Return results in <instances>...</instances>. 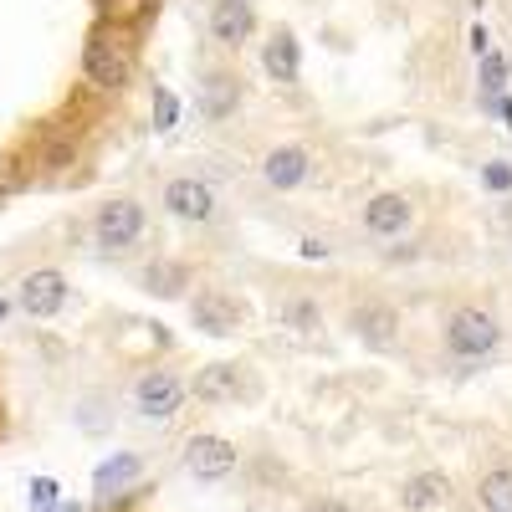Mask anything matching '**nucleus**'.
<instances>
[{
    "label": "nucleus",
    "mask_w": 512,
    "mask_h": 512,
    "mask_svg": "<svg viewBox=\"0 0 512 512\" xmlns=\"http://www.w3.org/2000/svg\"><path fill=\"white\" fill-rule=\"evenodd\" d=\"M497 344H502V328H497L492 313H482V308H456V313L446 318V349H451L456 359H487Z\"/></svg>",
    "instance_id": "obj_1"
},
{
    "label": "nucleus",
    "mask_w": 512,
    "mask_h": 512,
    "mask_svg": "<svg viewBox=\"0 0 512 512\" xmlns=\"http://www.w3.org/2000/svg\"><path fill=\"white\" fill-rule=\"evenodd\" d=\"M93 236H98L103 251H128L144 236V205L139 200H108V205H98Z\"/></svg>",
    "instance_id": "obj_2"
},
{
    "label": "nucleus",
    "mask_w": 512,
    "mask_h": 512,
    "mask_svg": "<svg viewBox=\"0 0 512 512\" xmlns=\"http://www.w3.org/2000/svg\"><path fill=\"white\" fill-rule=\"evenodd\" d=\"M185 405V379L169 369H149L134 384V410L144 420H175V410Z\"/></svg>",
    "instance_id": "obj_3"
},
{
    "label": "nucleus",
    "mask_w": 512,
    "mask_h": 512,
    "mask_svg": "<svg viewBox=\"0 0 512 512\" xmlns=\"http://www.w3.org/2000/svg\"><path fill=\"white\" fill-rule=\"evenodd\" d=\"M82 72H88L93 88H123L128 82V52H123V41L98 31L88 36V47H82Z\"/></svg>",
    "instance_id": "obj_4"
},
{
    "label": "nucleus",
    "mask_w": 512,
    "mask_h": 512,
    "mask_svg": "<svg viewBox=\"0 0 512 512\" xmlns=\"http://www.w3.org/2000/svg\"><path fill=\"white\" fill-rule=\"evenodd\" d=\"M16 308H21L26 318H57V313L67 308V277L52 272V267L31 272V277L21 282V292H16Z\"/></svg>",
    "instance_id": "obj_5"
},
{
    "label": "nucleus",
    "mask_w": 512,
    "mask_h": 512,
    "mask_svg": "<svg viewBox=\"0 0 512 512\" xmlns=\"http://www.w3.org/2000/svg\"><path fill=\"white\" fill-rule=\"evenodd\" d=\"M164 210H169L175 221L200 226V221L216 216V195H210V185H205V180L180 175V180H169V185H164Z\"/></svg>",
    "instance_id": "obj_6"
},
{
    "label": "nucleus",
    "mask_w": 512,
    "mask_h": 512,
    "mask_svg": "<svg viewBox=\"0 0 512 512\" xmlns=\"http://www.w3.org/2000/svg\"><path fill=\"white\" fill-rule=\"evenodd\" d=\"M185 466L200 477V482H221L236 472V446L226 436H195L185 446Z\"/></svg>",
    "instance_id": "obj_7"
},
{
    "label": "nucleus",
    "mask_w": 512,
    "mask_h": 512,
    "mask_svg": "<svg viewBox=\"0 0 512 512\" xmlns=\"http://www.w3.org/2000/svg\"><path fill=\"white\" fill-rule=\"evenodd\" d=\"M256 31V11L251 0H210V41H221V47H241V41H251Z\"/></svg>",
    "instance_id": "obj_8"
},
{
    "label": "nucleus",
    "mask_w": 512,
    "mask_h": 512,
    "mask_svg": "<svg viewBox=\"0 0 512 512\" xmlns=\"http://www.w3.org/2000/svg\"><path fill=\"white\" fill-rule=\"evenodd\" d=\"M349 328L364 338L369 349H395V338H400V313L390 303H359L349 313Z\"/></svg>",
    "instance_id": "obj_9"
},
{
    "label": "nucleus",
    "mask_w": 512,
    "mask_h": 512,
    "mask_svg": "<svg viewBox=\"0 0 512 512\" xmlns=\"http://www.w3.org/2000/svg\"><path fill=\"white\" fill-rule=\"evenodd\" d=\"M262 175H267L272 190H297V185H308V175H313V154L303 144H282V149L267 154Z\"/></svg>",
    "instance_id": "obj_10"
},
{
    "label": "nucleus",
    "mask_w": 512,
    "mask_h": 512,
    "mask_svg": "<svg viewBox=\"0 0 512 512\" xmlns=\"http://www.w3.org/2000/svg\"><path fill=\"white\" fill-rule=\"evenodd\" d=\"M190 318H195V328L200 333H210V338H226L231 328H236V303L226 292H216V287H205V292H195L190 297Z\"/></svg>",
    "instance_id": "obj_11"
},
{
    "label": "nucleus",
    "mask_w": 512,
    "mask_h": 512,
    "mask_svg": "<svg viewBox=\"0 0 512 512\" xmlns=\"http://www.w3.org/2000/svg\"><path fill=\"white\" fill-rule=\"evenodd\" d=\"M236 103H241V82L231 72H205V82H200V113L210 123H221V118L236 113Z\"/></svg>",
    "instance_id": "obj_12"
},
{
    "label": "nucleus",
    "mask_w": 512,
    "mask_h": 512,
    "mask_svg": "<svg viewBox=\"0 0 512 512\" xmlns=\"http://www.w3.org/2000/svg\"><path fill=\"white\" fill-rule=\"evenodd\" d=\"M364 226L374 231V236H400L405 226H410V200L405 195H374L369 205H364Z\"/></svg>",
    "instance_id": "obj_13"
},
{
    "label": "nucleus",
    "mask_w": 512,
    "mask_h": 512,
    "mask_svg": "<svg viewBox=\"0 0 512 512\" xmlns=\"http://www.w3.org/2000/svg\"><path fill=\"white\" fill-rule=\"evenodd\" d=\"M262 67H267L272 82H297V72H303V52H297L292 31H272V41L262 47Z\"/></svg>",
    "instance_id": "obj_14"
},
{
    "label": "nucleus",
    "mask_w": 512,
    "mask_h": 512,
    "mask_svg": "<svg viewBox=\"0 0 512 512\" xmlns=\"http://www.w3.org/2000/svg\"><path fill=\"white\" fill-rule=\"evenodd\" d=\"M190 395H195V400H210V405L241 395V369H236V364H205V369L195 374V384H190Z\"/></svg>",
    "instance_id": "obj_15"
},
{
    "label": "nucleus",
    "mask_w": 512,
    "mask_h": 512,
    "mask_svg": "<svg viewBox=\"0 0 512 512\" xmlns=\"http://www.w3.org/2000/svg\"><path fill=\"white\" fill-rule=\"evenodd\" d=\"M446 492H451V482H446L441 472H420V477L405 482L400 507H405V512H436V507L446 502Z\"/></svg>",
    "instance_id": "obj_16"
},
{
    "label": "nucleus",
    "mask_w": 512,
    "mask_h": 512,
    "mask_svg": "<svg viewBox=\"0 0 512 512\" xmlns=\"http://www.w3.org/2000/svg\"><path fill=\"white\" fill-rule=\"evenodd\" d=\"M139 472H144V456L139 451H118V456H108L98 472H93V487L98 492H118L123 482H134Z\"/></svg>",
    "instance_id": "obj_17"
},
{
    "label": "nucleus",
    "mask_w": 512,
    "mask_h": 512,
    "mask_svg": "<svg viewBox=\"0 0 512 512\" xmlns=\"http://www.w3.org/2000/svg\"><path fill=\"white\" fill-rule=\"evenodd\" d=\"M139 282L154 292V297H180V287H190V272L180 262H149L139 272Z\"/></svg>",
    "instance_id": "obj_18"
},
{
    "label": "nucleus",
    "mask_w": 512,
    "mask_h": 512,
    "mask_svg": "<svg viewBox=\"0 0 512 512\" xmlns=\"http://www.w3.org/2000/svg\"><path fill=\"white\" fill-rule=\"evenodd\" d=\"M477 502H482L487 512H512V466H502V472H487V477H482Z\"/></svg>",
    "instance_id": "obj_19"
},
{
    "label": "nucleus",
    "mask_w": 512,
    "mask_h": 512,
    "mask_svg": "<svg viewBox=\"0 0 512 512\" xmlns=\"http://www.w3.org/2000/svg\"><path fill=\"white\" fill-rule=\"evenodd\" d=\"M502 88H507V62H502L497 52H487V57H482V98H487V108H497Z\"/></svg>",
    "instance_id": "obj_20"
},
{
    "label": "nucleus",
    "mask_w": 512,
    "mask_h": 512,
    "mask_svg": "<svg viewBox=\"0 0 512 512\" xmlns=\"http://www.w3.org/2000/svg\"><path fill=\"white\" fill-rule=\"evenodd\" d=\"M282 313H287V328H297V333H313L318 328V303H313V297H292Z\"/></svg>",
    "instance_id": "obj_21"
},
{
    "label": "nucleus",
    "mask_w": 512,
    "mask_h": 512,
    "mask_svg": "<svg viewBox=\"0 0 512 512\" xmlns=\"http://www.w3.org/2000/svg\"><path fill=\"white\" fill-rule=\"evenodd\" d=\"M175 123H180V98L169 93V88H154V128H159V134H169Z\"/></svg>",
    "instance_id": "obj_22"
},
{
    "label": "nucleus",
    "mask_w": 512,
    "mask_h": 512,
    "mask_svg": "<svg viewBox=\"0 0 512 512\" xmlns=\"http://www.w3.org/2000/svg\"><path fill=\"white\" fill-rule=\"evenodd\" d=\"M57 502H62V487H57L52 477H36V482H31V507H36V512H52Z\"/></svg>",
    "instance_id": "obj_23"
},
{
    "label": "nucleus",
    "mask_w": 512,
    "mask_h": 512,
    "mask_svg": "<svg viewBox=\"0 0 512 512\" xmlns=\"http://www.w3.org/2000/svg\"><path fill=\"white\" fill-rule=\"evenodd\" d=\"M482 180H487L492 190H507V185H512V169H507V164H487V175H482Z\"/></svg>",
    "instance_id": "obj_24"
},
{
    "label": "nucleus",
    "mask_w": 512,
    "mask_h": 512,
    "mask_svg": "<svg viewBox=\"0 0 512 512\" xmlns=\"http://www.w3.org/2000/svg\"><path fill=\"white\" fill-rule=\"evenodd\" d=\"M103 6H108V16H134L144 0H103Z\"/></svg>",
    "instance_id": "obj_25"
},
{
    "label": "nucleus",
    "mask_w": 512,
    "mask_h": 512,
    "mask_svg": "<svg viewBox=\"0 0 512 512\" xmlns=\"http://www.w3.org/2000/svg\"><path fill=\"white\" fill-rule=\"evenodd\" d=\"M308 512H354L349 502H338V497H323V502H313Z\"/></svg>",
    "instance_id": "obj_26"
},
{
    "label": "nucleus",
    "mask_w": 512,
    "mask_h": 512,
    "mask_svg": "<svg viewBox=\"0 0 512 512\" xmlns=\"http://www.w3.org/2000/svg\"><path fill=\"white\" fill-rule=\"evenodd\" d=\"M466 41H472L477 57H487V31H482V26H472V36H466Z\"/></svg>",
    "instance_id": "obj_27"
},
{
    "label": "nucleus",
    "mask_w": 512,
    "mask_h": 512,
    "mask_svg": "<svg viewBox=\"0 0 512 512\" xmlns=\"http://www.w3.org/2000/svg\"><path fill=\"white\" fill-rule=\"evenodd\" d=\"M502 103V98H497ZM502 118H507V128H512V103H502Z\"/></svg>",
    "instance_id": "obj_28"
},
{
    "label": "nucleus",
    "mask_w": 512,
    "mask_h": 512,
    "mask_svg": "<svg viewBox=\"0 0 512 512\" xmlns=\"http://www.w3.org/2000/svg\"><path fill=\"white\" fill-rule=\"evenodd\" d=\"M52 512H82V507H77V502H67V507H52Z\"/></svg>",
    "instance_id": "obj_29"
},
{
    "label": "nucleus",
    "mask_w": 512,
    "mask_h": 512,
    "mask_svg": "<svg viewBox=\"0 0 512 512\" xmlns=\"http://www.w3.org/2000/svg\"><path fill=\"white\" fill-rule=\"evenodd\" d=\"M6 313H11V308H6V303H0V318H6Z\"/></svg>",
    "instance_id": "obj_30"
},
{
    "label": "nucleus",
    "mask_w": 512,
    "mask_h": 512,
    "mask_svg": "<svg viewBox=\"0 0 512 512\" xmlns=\"http://www.w3.org/2000/svg\"><path fill=\"white\" fill-rule=\"evenodd\" d=\"M507 221H512V210H507Z\"/></svg>",
    "instance_id": "obj_31"
}]
</instances>
